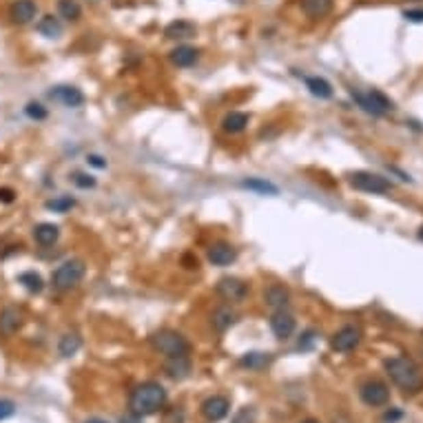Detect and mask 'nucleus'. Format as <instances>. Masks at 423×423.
Here are the masks:
<instances>
[{
	"label": "nucleus",
	"instance_id": "3",
	"mask_svg": "<svg viewBox=\"0 0 423 423\" xmlns=\"http://www.w3.org/2000/svg\"><path fill=\"white\" fill-rule=\"evenodd\" d=\"M151 348L155 352L164 355L166 359H175V357H189L191 352V344L189 339L171 328H164V331H157L151 335Z\"/></svg>",
	"mask_w": 423,
	"mask_h": 423
},
{
	"label": "nucleus",
	"instance_id": "35",
	"mask_svg": "<svg viewBox=\"0 0 423 423\" xmlns=\"http://www.w3.org/2000/svg\"><path fill=\"white\" fill-rule=\"evenodd\" d=\"M73 184L80 186V189H93V186H96V177L84 175V173H76L73 175Z\"/></svg>",
	"mask_w": 423,
	"mask_h": 423
},
{
	"label": "nucleus",
	"instance_id": "31",
	"mask_svg": "<svg viewBox=\"0 0 423 423\" xmlns=\"http://www.w3.org/2000/svg\"><path fill=\"white\" fill-rule=\"evenodd\" d=\"M44 206L53 213H67V211L73 209V206H76V200L69 197V195H62V197H53V200H49Z\"/></svg>",
	"mask_w": 423,
	"mask_h": 423
},
{
	"label": "nucleus",
	"instance_id": "34",
	"mask_svg": "<svg viewBox=\"0 0 423 423\" xmlns=\"http://www.w3.org/2000/svg\"><path fill=\"white\" fill-rule=\"evenodd\" d=\"M16 415V403L12 399H0V421L12 419Z\"/></svg>",
	"mask_w": 423,
	"mask_h": 423
},
{
	"label": "nucleus",
	"instance_id": "29",
	"mask_svg": "<svg viewBox=\"0 0 423 423\" xmlns=\"http://www.w3.org/2000/svg\"><path fill=\"white\" fill-rule=\"evenodd\" d=\"M38 31L44 36V38H58V36L62 34V25H60L58 18L44 16V18H40V23H38Z\"/></svg>",
	"mask_w": 423,
	"mask_h": 423
},
{
	"label": "nucleus",
	"instance_id": "4",
	"mask_svg": "<svg viewBox=\"0 0 423 423\" xmlns=\"http://www.w3.org/2000/svg\"><path fill=\"white\" fill-rule=\"evenodd\" d=\"M84 272H87V266H84L82 259H69L62 261V264L53 270L51 275V286L55 290H71L73 286H78Z\"/></svg>",
	"mask_w": 423,
	"mask_h": 423
},
{
	"label": "nucleus",
	"instance_id": "19",
	"mask_svg": "<svg viewBox=\"0 0 423 423\" xmlns=\"http://www.w3.org/2000/svg\"><path fill=\"white\" fill-rule=\"evenodd\" d=\"M235 322H238V313L231 306H220L211 317V324L218 333H227Z\"/></svg>",
	"mask_w": 423,
	"mask_h": 423
},
{
	"label": "nucleus",
	"instance_id": "1",
	"mask_svg": "<svg viewBox=\"0 0 423 423\" xmlns=\"http://www.w3.org/2000/svg\"><path fill=\"white\" fill-rule=\"evenodd\" d=\"M166 406V390L157 381H144L133 388L129 397V412L138 417H151Z\"/></svg>",
	"mask_w": 423,
	"mask_h": 423
},
{
	"label": "nucleus",
	"instance_id": "37",
	"mask_svg": "<svg viewBox=\"0 0 423 423\" xmlns=\"http://www.w3.org/2000/svg\"><path fill=\"white\" fill-rule=\"evenodd\" d=\"M16 200V191L9 189V186H5V189H0V202L3 204H12Z\"/></svg>",
	"mask_w": 423,
	"mask_h": 423
},
{
	"label": "nucleus",
	"instance_id": "18",
	"mask_svg": "<svg viewBox=\"0 0 423 423\" xmlns=\"http://www.w3.org/2000/svg\"><path fill=\"white\" fill-rule=\"evenodd\" d=\"M168 58H171V62L175 64V67H191V64H195L197 58H200V51H197L195 47L180 44L171 51Z\"/></svg>",
	"mask_w": 423,
	"mask_h": 423
},
{
	"label": "nucleus",
	"instance_id": "14",
	"mask_svg": "<svg viewBox=\"0 0 423 423\" xmlns=\"http://www.w3.org/2000/svg\"><path fill=\"white\" fill-rule=\"evenodd\" d=\"M238 259V251L229 242H215L209 248V261L213 266H231Z\"/></svg>",
	"mask_w": 423,
	"mask_h": 423
},
{
	"label": "nucleus",
	"instance_id": "28",
	"mask_svg": "<svg viewBox=\"0 0 423 423\" xmlns=\"http://www.w3.org/2000/svg\"><path fill=\"white\" fill-rule=\"evenodd\" d=\"M18 281H21V284H23L27 290H29V293H34V295L42 293V288H44L42 277L38 275V272H34V270L21 272V275H18Z\"/></svg>",
	"mask_w": 423,
	"mask_h": 423
},
{
	"label": "nucleus",
	"instance_id": "10",
	"mask_svg": "<svg viewBox=\"0 0 423 423\" xmlns=\"http://www.w3.org/2000/svg\"><path fill=\"white\" fill-rule=\"evenodd\" d=\"M215 290H218V295L224 302H242V299L248 295L246 281H242L238 277H222L218 281V286H215Z\"/></svg>",
	"mask_w": 423,
	"mask_h": 423
},
{
	"label": "nucleus",
	"instance_id": "33",
	"mask_svg": "<svg viewBox=\"0 0 423 423\" xmlns=\"http://www.w3.org/2000/svg\"><path fill=\"white\" fill-rule=\"evenodd\" d=\"M25 114L29 116L31 120H44L47 118V109L40 105V102H29V105L25 107Z\"/></svg>",
	"mask_w": 423,
	"mask_h": 423
},
{
	"label": "nucleus",
	"instance_id": "6",
	"mask_svg": "<svg viewBox=\"0 0 423 423\" xmlns=\"http://www.w3.org/2000/svg\"><path fill=\"white\" fill-rule=\"evenodd\" d=\"M348 182H350L352 189L363 191V193H372V195H383L392 189V184L385 180L379 173H370V171H357L348 175Z\"/></svg>",
	"mask_w": 423,
	"mask_h": 423
},
{
	"label": "nucleus",
	"instance_id": "23",
	"mask_svg": "<svg viewBox=\"0 0 423 423\" xmlns=\"http://www.w3.org/2000/svg\"><path fill=\"white\" fill-rule=\"evenodd\" d=\"M270 361H272V355H270V352H246V355L240 357V366H242V368L253 370V372L264 370Z\"/></svg>",
	"mask_w": 423,
	"mask_h": 423
},
{
	"label": "nucleus",
	"instance_id": "12",
	"mask_svg": "<svg viewBox=\"0 0 423 423\" xmlns=\"http://www.w3.org/2000/svg\"><path fill=\"white\" fill-rule=\"evenodd\" d=\"M202 417L211 423H218L222 419H227L229 410H231V401L227 397H222V394H213L204 403H202Z\"/></svg>",
	"mask_w": 423,
	"mask_h": 423
},
{
	"label": "nucleus",
	"instance_id": "36",
	"mask_svg": "<svg viewBox=\"0 0 423 423\" xmlns=\"http://www.w3.org/2000/svg\"><path fill=\"white\" fill-rule=\"evenodd\" d=\"M403 18L410 23H423V9H406V12H403Z\"/></svg>",
	"mask_w": 423,
	"mask_h": 423
},
{
	"label": "nucleus",
	"instance_id": "20",
	"mask_svg": "<svg viewBox=\"0 0 423 423\" xmlns=\"http://www.w3.org/2000/svg\"><path fill=\"white\" fill-rule=\"evenodd\" d=\"M166 374L175 381H182L191 374V359L189 357H175V359H168L164 366Z\"/></svg>",
	"mask_w": 423,
	"mask_h": 423
},
{
	"label": "nucleus",
	"instance_id": "43",
	"mask_svg": "<svg viewBox=\"0 0 423 423\" xmlns=\"http://www.w3.org/2000/svg\"><path fill=\"white\" fill-rule=\"evenodd\" d=\"M302 423H319L317 419H306V421H302Z\"/></svg>",
	"mask_w": 423,
	"mask_h": 423
},
{
	"label": "nucleus",
	"instance_id": "11",
	"mask_svg": "<svg viewBox=\"0 0 423 423\" xmlns=\"http://www.w3.org/2000/svg\"><path fill=\"white\" fill-rule=\"evenodd\" d=\"M49 98L62 107H69V109H76V107L84 105V93L78 87H71V84H58V87H53L49 91Z\"/></svg>",
	"mask_w": 423,
	"mask_h": 423
},
{
	"label": "nucleus",
	"instance_id": "32",
	"mask_svg": "<svg viewBox=\"0 0 423 423\" xmlns=\"http://www.w3.org/2000/svg\"><path fill=\"white\" fill-rule=\"evenodd\" d=\"M255 419H257V412H255V408H242L238 415L233 417V421L231 423H255Z\"/></svg>",
	"mask_w": 423,
	"mask_h": 423
},
{
	"label": "nucleus",
	"instance_id": "42",
	"mask_svg": "<svg viewBox=\"0 0 423 423\" xmlns=\"http://www.w3.org/2000/svg\"><path fill=\"white\" fill-rule=\"evenodd\" d=\"M417 235H419V240H421V242H423V227H421V229H419V233H417Z\"/></svg>",
	"mask_w": 423,
	"mask_h": 423
},
{
	"label": "nucleus",
	"instance_id": "2",
	"mask_svg": "<svg viewBox=\"0 0 423 423\" xmlns=\"http://www.w3.org/2000/svg\"><path fill=\"white\" fill-rule=\"evenodd\" d=\"M385 372L397 388L408 394H415L423 388V372L410 357H392L385 361Z\"/></svg>",
	"mask_w": 423,
	"mask_h": 423
},
{
	"label": "nucleus",
	"instance_id": "38",
	"mask_svg": "<svg viewBox=\"0 0 423 423\" xmlns=\"http://www.w3.org/2000/svg\"><path fill=\"white\" fill-rule=\"evenodd\" d=\"M87 162H89L91 166H96V168H107V159L100 157V155H89Z\"/></svg>",
	"mask_w": 423,
	"mask_h": 423
},
{
	"label": "nucleus",
	"instance_id": "30",
	"mask_svg": "<svg viewBox=\"0 0 423 423\" xmlns=\"http://www.w3.org/2000/svg\"><path fill=\"white\" fill-rule=\"evenodd\" d=\"M58 12H60V16L64 18V21H69V23H76L78 18L82 16V9L78 5V0H60Z\"/></svg>",
	"mask_w": 423,
	"mask_h": 423
},
{
	"label": "nucleus",
	"instance_id": "16",
	"mask_svg": "<svg viewBox=\"0 0 423 423\" xmlns=\"http://www.w3.org/2000/svg\"><path fill=\"white\" fill-rule=\"evenodd\" d=\"M264 302L275 310L286 308L290 304V290L286 286H281V284H270L266 288V293H264Z\"/></svg>",
	"mask_w": 423,
	"mask_h": 423
},
{
	"label": "nucleus",
	"instance_id": "39",
	"mask_svg": "<svg viewBox=\"0 0 423 423\" xmlns=\"http://www.w3.org/2000/svg\"><path fill=\"white\" fill-rule=\"evenodd\" d=\"M120 423H142V417L133 415V412H129V415L120 417Z\"/></svg>",
	"mask_w": 423,
	"mask_h": 423
},
{
	"label": "nucleus",
	"instance_id": "13",
	"mask_svg": "<svg viewBox=\"0 0 423 423\" xmlns=\"http://www.w3.org/2000/svg\"><path fill=\"white\" fill-rule=\"evenodd\" d=\"M25 322V315L23 310L18 306H7L0 310V335L3 337H14L18 331H21V326Z\"/></svg>",
	"mask_w": 423,
	"mask_h": 423
},
{
	"label": "nucleus",
	"instance_id": "27",
	"mask_svg": "<svg viewBox=\"0 0 423 423\" xmlns=\"http://www.w3.org/2000/svg\"><path fill=\"white\" fill-rule=\"evenodd\" d=\"M244 189H248V191H255V193H261V195H277L279 189L272 182L268 180H259V177H251V180H244L242 182Z\"/></svg>",
	"mask_w": 423,
	"mask_h": 423
},
{
	"label": "nucleus",
	"instance_id": "26",
	"mask_svg": "<svg viewBox=\"0 0 423 423\" xmlns=\"http://www.w3.org/2000/svg\"><path fill=\"white\" fill-rule=\"evenodd\" d=\"M82 348V339L78 333H64L58 342V352L62 357H73Z\"/></svg>",
	"mask_w": 423,
	"mask_h": 423
},
{
	"label": "nucleus",
	"instance_id": "41",
	"mask_svg": "<svg viewBox=\"0 0 423 423\" xmlns=\"http://www.w3.org/2000/svg\"><path fill=\"white\" fill-rule=\"evenodd\" d=\"M87 423H109V421H105V419H98V417H93V419H89Z\"/></svg>",
	"mask_w": 423,
	"mask_h": 423
},
{
	"label": "nucleus",
	"instance_id": "15",
	"mask_svg": "<svg viewBox=\"0 0 423 423\" xmlns=\"http://www.w3.org/2000/svg\"><path fill=\"white\" fill-rule=\"evenodd\" d=\"M36 14H38V7H36L34 0H16L12 9H9V18L16 25H29Z\"/></svg>",
	"mask_w": 423,
	"mask_h": 423
},
{
	"label": "nucleus",
	"instance_id": "9",
	"mask_svg": "<svg viewBox=\"0 0 423 423\" xmlns=\"http://www.w3.org/2000/svg\"><path fill=\"white\" fill-rule=\"evenodd\" d=\"M295 328H297L295 317L290 315L286 308H279V310L272 313V317H270V331H272V335L277 337V339H281V342L290 339L293 333H295Z\"/></svg>",
	"mask_w": 423,
	"mask_h": 423
},
{
	"label": "nucleus",
	"instance_id": "17",
	"mask_svg": "<svg viewBox=\"0 0 423 423\" xmlns=\"http://www.w3.org/2000/svg\"><path fill=\"white\" fill-rule=\"evenodd\" d=\"M302 12L310 21H322L333 12V0H302Z\"/></svg>",
	"mask_w": 423,
	"mask_h": 423
},
{
	"label": "nucleus",
	"instance_id": "22",
	"mask_svg": "<svg viewBox=\"0 0 423 423\" xmlns=\"http://www.w3.org/2000/svg\"><path fill=\"white\" fill-rule=\"evenodd\" d=\"M195 25L189 23V21H175L171 23L164 29V36L168 40H186V38H193L195 36Z\"/></svg>",
	"mask_w": 423,
	"mask_h": 423
},
{
	"label": "nucleus",
	"instance_id": "5",
	"mask_svg": "<svg viewBox=\"0 0 423 423\" xmlns=\"http://www.w3.org/2000/svg\"><path fill=\"white\" fill-rule=\"evenodd\" d=\"M352 98H355L357 105H359L366 114H370V116H385L394 109V102L385 96V93H381L379 89H370L368 93H361V91L352 89Z\"/></svg>",
	"mask_w": 423,
	"mask_h": 423
},
{
	"label": "nucleus",
	"instance_id": "24",
	"mask_svg": "<svg viewBox=\"0 0 423 423\" xmlns=\"http://www.w3.org/2000/svg\"><path fill=\"white\" fill-rule=\"evenodd\" d=\"M306 89L319 100H331L333 98V84L328 80H324V78H319V76L306 78Z\"/></svg>",
	"mask_w": 423,
	"mask_h": 423
},
{
	"label": "nucleus",
	"instance_id": "7",
	"mask_svg": "<svg viewBox=\"0 0 423 423\" xmlns=\"http://www.w3.org/2000/svg\"><path fill=\"white\" fill-rule=\"evenodd\" d=\"M359 399L368 408H381L390 401V388L379 379H370L359 388Z\"/></svg>",
	"mask_w": 423,
	"mask_h": 423
},
{
	"label": "nucleus",
	"instance_id": "21",
	"mask_svg": "<svg viewBox=\"0 0 423 423\" xmlns=\"http://www.w3.org/2000/svg\"><path fill=\"white\" fill-rule=\"evenodd\" d=\"M60 238V229L55 224L49 222H42L38 227L34 229V240L40 244V246H53L55 242Z\"/></svg>",
	"mask_w": 423,
	"mask_h": 423
},
{
	"label": "nucleus",
	"instance_id": "8",
	"mask_svg": "<svg viewBox=\"0 0 423 423\" xmlns=\"http://www.w3.org/2000/svg\"><path fill=\"white\" fill-rule=\"evenodd\" d=\"M359 344H361V328L352 326V324L339 328L331 339V346H333L335 352H352Z\"/></svg>",
	"mask_w": 423,
	"mask_h": 423
},
{
	"label": "nucleus",
	"instance_id": "25",
	"mask_svg": "<svg viewBox=\"0 0 423 423\" xmlns=\"http://www.w3.org/2000/svg\"><path fill=\"white\" fill-rule=\"evenodd\" d=\"M248 114H242V111H233L227 118L222 120V129L227 131V133H242L244 129L248 127Z\"/></svg>",
	"mask_w": 423,
	"mask_h": 423
},
{
	"label": "nucleus",
	"instance_id": "40",
	"mask_svg": "<svg viewBox=\"0 0 423 423\" xmlns=\"http://www.w3.org/2000/svg\"><path fill=\"white\" fill-rule=\"evenodd\" d=\"M403 415L399 410H392V412H388V415H385V423H394V421H399Z\"/></svg>",
	"mask_w": 423,
	"mask_h": 423
}]
</instances>
